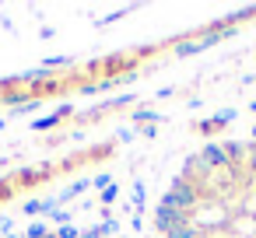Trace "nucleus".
Wrapping results in <instances>:
<instances>
[{
  "mask_svg": "<svg viewBox=\"0 0 256 238\" xmlns=\"http://www.w3.org/2000/svg\"><path fill=\"white\" fill-rule=\"evenodd\" d=\"M162 203H168V207H176V210H190V207L196 203V189H193L186 179H179V182H172V189L165 193Z\"/></svg>",
  "mask_w": 256,
  "mask_h": 238,
  "instance_id": "f257e3e1",
  "label": "nucleus"
},
{
  "mask_svg": "<svg viewBox=\"0 0 256 238\" xmlns=\"http://www.w3.org/2000/svg\"><path fill=\"white\" fill-rule=\"evenodd\" d=\"M179 224H186V214L182 210H176V207H168V203H162L158 207V214H154V228L158 231H172V228H179Z\"/></svg>",
  "mask_w": 256,
  "mask_h": 238,
  "instance_id": "f03ea898",
  "label": "nucleus"
},
{
  "mask_svg": "<svg viewBox=\"0 0 256 238\" xmlns=\"http://www.w3.org/2000/svg\"><path fill=\"white\" fill-rule=\"evenodd\" d=\"M165 238H196V228H193V224H179V228H172Z\"/></svg>",
  "mask_w": 256,
  "mask_h": 238,
  "instance_id": "7ed1b4c3",
  "label": "nucleus"
},
{
  "mask_svg": "<svg viewBox=\"0 0 256 238\" xmlns=\"http://www.w3.org/2000/svg\"><path fill=\"white\" fill-rule=\"evenodd\" d=\"M28 238H46V228H39V224H32V228H28Z\"/></svg>",
  "mask_w": 256,
  "mask_h": 238,
  "instance_id": "20e7f679",
  "label": "nucleus"
},
{
  "mask_svg": "<svg viewBox=\"0 0 256 238\" xmlns=\"http://www.w3.org/2000/svg\"><path fill=\"white\" fill-rule=\"evenodd\" d=\"M42 207H46V203H39V200H32V203L25 207V214H36V210H42Z\"/></svg>",
  "mask_w": 256,
  "mask_h": 238,
  "instance_id": "39448f33",
  "label": "nucleus"
},
{
  "mask_svg": "<svg viewBox=\"0 0 256 238\" xmlns=\"http://www.w3.org/2000/svg\"><path fill=\"white\" fill-rule=\"evenodd\" d=\"M249 165H252V168H256V147H252V151H249Z\"/></svg>",
  "mask_w": 256,
  "mask_h": 238,
  "instance_id": "423d86ee",
  "label": "nucleus"
},
{
  "mask_svg": "<svg viewBox=\"0 0 256 238\" xmlns=\"http://www.w3.org/2000/svg\"><path fill=\"white\" fill-rule=\"evenodd\" d=\"M252 112H256V102H252Z\"/></svg>",
  "mask_w": 256,
  "mask_h": 238,
  "instance_id": "0eeeda50",
  "label": "nucleus"
},
{
  "mask_svg": "<svg viewBox=\"0 0 256 238\" xmlns=\"http://www.w3.org/2000/svg\"><path fill=\"white\" fill-rule=\"evenodd\" d=\"M252 140H256V130H252Z\"/></svg>",
  "mask_w": 256,
  "mask_h": 238,
  "instance_id": "6e6552de",
  "label": "nucleus"
}]
</instances>
